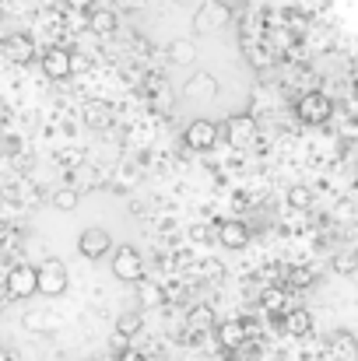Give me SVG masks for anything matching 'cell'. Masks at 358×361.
Here are the masks:
<instances>
[{
    "instance_id": "obj_12",
    "label": "cell",
    "mask_w": 358,
    "mask_h": 361,
    "mask_svg": "<svg viewBox=\"0 0 358 361\" xmlns=\"http://www.w3.org/2000/svg\"><path fill=\"white\" fill-rule=\"evenodd\" d=\"M215 334H218V344L225 348V355H232L236 348H242L246 344V323L242 319H225V323H218L215 326Z\"/></svg>"
},
{
    "instance_id": "obj_6",
    "label": "cell",
    "mask_w": 358,
    "mask_h": 361,
    "mask_svg": "<svg viewBox=\"0 0 358 361\" xmlns=\"http://www.w3.org/2000/svg\"><path fill=\"white\" fill-rule=\"evenodd\" d=\"M225 21H229V7H222V4H204V7H197V14H193V32L197 35H211V32H218V28H225Z\"/></svg>"
},
{
    "instance_id": "obj_30",
    "label": "cell",
    "mask_w": 358,
    "mask_h": 361,
    "mask_svg": "<svg viewBox=\"0 0 358 361\" xmlns=\"http://www.w3.org/2000/svg\"><path fill=\"white\" fill-rule=\"evenodd\" d=\"M215 4H218V0H215Z\"/></svg>"
},
{
    "instance_id": "obj_14",
    "label": "cell",
    "mask_w": 358,
    "mask_h": 361,
    "mask_svg": "<svg viewBox=\"0 0 358 361\" xmlns=\"http://www.w3.org/2000/svg\"><path fill=\"white\" fill-rule=\"evenodd\" d=\"M218 242L225 249H246L249 245V228L242 221H222L218 225Z\"/></svg>"
},
{
    "instance_id": "obj_29",
    "label": "cell",
    "mask_w": 358,
    "mask_h": 361,
    "mask_svg": "<svg viewBox=\"0 0 358 361\" xmlns=\"http://www.w3.org/2000/svg\"><path fill=\"white\" fill-rule=\"evenodd\" d=\"M215 361H239V358H232V355H222V358H215Z\"/></svg>"
},
{
    "instance_id": "obj_26",
    "label": "cell",
    "mask_w": 358,
    "mask_h": 361,
    "mask_svg": "<svg viewBox=\"0 0 358 361\" xmlns=\"http://www.w3.org/2000/svg\"><path fill=\"white\" fill-rule=\"evenodd\" d=\"M7 232H11V225H7V221H0V242L7 239Z\"/></svg>"
},
{
    "instance_id": "obj_3",
    "label": "cell",
    "mask_w": 358,
    "mask_h": 361,
    "mask_svg": "<svg viewBox=\"0 0 358 361\" xmlns=\"http://www.w3.org/2000/svg\"><path fill=\"white\" fill-rule=\"evenodd\" d=\"M113 274H117L119 281H126V284L141 281L144 277V256H141V249L119 245L117 252H113Z\"/></svg>"
},
{
    "instance_id": "obj_16",
    "label": "cell",
    "mask_w": 358,
    "mask_h": 361,
    "mask_svg": "<svg viewBox=\"0 0 358 361\" xmlns=\"http://www.w3.org/2000/svg\"><path fill=\"white\" fill-rule=\"evenodd\" d=\"M281 323H285V330H288L292 337H306V334L313 330V316H309V309H292V312L281 316Z\"/></svg>"
},
{
    "instance_id": "obj_18",
    "label": "cell",
    "mask_w": 358,
    "mask_h": 361,
    "mask_svg": "<svg viewBox=\"0 0 358 361\" xmlns=\"http://www.w3.org/2000/svg\"><path fill=\"white\" fill-rule=\"evenodd\" d=\"M141 326H144V316H141V312H123L117 319L119 337H133V334H141Z\"/></svg>"
},
{
    "instance_id": "obj_17",
    "label": "cell",
    "mask_w": 358,
    "mask_h": 361,
    "mask_svg": "<svg viewBox=\"0 0 358 361\" xmlns=\"http://www.w3.org/2000/svg\"><path fill=\"white\" fill-rule=\"evenodd\" d=\"M169 60H172V63H193V60H197V42H193L190 35L172 39V42H169Z\"/></svg>"
},
{
    "instance_id": "obj_1",
    "label": "cell",
    "mask_w": 358,
    "mask_h": 361,
    "mask_svg": "<svg viewBox=\"0 0 358 361\" xmlns=\"http://www.w3.org/2000/svg\"><path fill=\"white\" fill-rule=\"evenodd\" d=\"M295 116L306 123V126H320V123H327L334 116V102H330V95H323V92H306V95L295 102Z\"/></svg>"
},
{
    "instance_id": "obj_23",
    "label": "cell",
    "mask_w": 358,
    "mask_h": 361,
    "mask_svg": "<svg viewBox=\"0 0 358 361\" xmlns=\"http://www.w3.org/2000/svg\"><path fill=\"white\" fill-rule=\"evenodd\" d=\"M162 298H165V295H162L158 284H144V288H141V302H144V305H162Z\"/></svg>"
},
{
    "instance_id": "obj_20",
    "label": "cell",
    "mask_w": 358,
    "mask_h": 361,
    "mask_svg": "<svg viewBox=\"0 0 358 361\" xmlns=\"http://www.w3.org/2000/svg\"><path fill=\"white\" fill-rule=\"evenodd\" d=\"M53 204H56V211H74V207L81 204V193L71 190V186H64V190L53 193Z\"/></svg>"
},
{
    "instance_id": "obj_8",
    "label": "cell",
    "mask_w": 358,
    "mask_h": 361,
    "mask_svg": "<svg viewBox=\"0 0 358 361\" xmlns=\"http://www.w3.org/2000/svg\"><path fill=\"white\" fill-rule=\"evenodd\" d=\"M109 249H113V239H109L106 228H85V232L78 235V252H81L85 259H102Z\"/></svg>"
},
{
    "instance_id": "obj_9",
    "label": "cell",
    "mask_w": 358,
    "mask_h": 361,
    "mask_svg": "<svg viewBox=\"0 0 358 361\" xmlns=\"http://www.w3.org/2000/svg\"><path fill=\"white\" fill-rule=\"evenodd\" d=\"M81 120H85L88 130H109L117 123V109L109 102H102V99H88L81 106Z\"/></svg>"
},
{
    "instance_id": "obj_7",
    "label": "cell",
    "mask_w": 358,
    "mask_h": 361,
    "mask_svg": "<svg viewBox=\"0 0 358 361\" xmlns=\"http://www.w3.org/2000/svg\"><path fill=\"white\" fill-rule=\"evenodd\" d=\"M218 92H222V85H218V78L208 74V71H197V74L183 85V95H186L190 102H211V99H218Z\"/></svg>"
},
{
    "instance_id": "obj_11",
    "label": "cell",
    "mask_w": 358,
    "mask_h": 361,
    "mask_svg": "<svg viewBox=\"0 0 358 361\" xmlns=\"http://www.w3.org/2000/svg\"><path fill=\"white\" fill-rule=\"evenodd\" d=\"M0 53H4L11 63H28V60L35 56V42H32L28 35H21V32H11V35H4Z\"/></svg>"
},
{
    "instance_id": "obj_28",
    "label": "cell",
    "mask_w": 358,
    "mask_h": 361,
    "mask_svg": "<svg viewBox=\"0 0 358 361\" xmlns=\"http://www.w3.org/2000/svg\"><path fill=\"white\" fill-rule=\"evenodd\" d=\"M352 259H355V267H358V242H355V249H352Z\"/></svg>"
},
{
    "instance_id": "obj_21",
    "label": "cell",
    "mask_w": 358,
    "mask_h": 361,
    "mask_svg": "<svg viewBox=\"0 0 358 361\" xmlns=\"http://www.w3.org/2000/svg\"><path fill=\"white\" fill-rule=\"evenodd\" d=\"M260 302H263V309H267V312H278V316H285V312H281V309H285V291H281V288H267Z\"/></svg>"
},
{
    "instance_id": "obj_5",
    "label": "cell",
    "mask_w": 358,
    "mask_h": 361,
    "mask_svg": "<svg viewBox=\"0 0 358 361\" xmlns=\"http://www.w3.org/2000/svg\"><path fill=\"white\" fill-rule=\"evenodd\" d=\"M218 137H222V130L211 120H193L183 130V144H186L190 151H211V147L218 144Z\"/></svg>"
},
{
    "instance_id": "obj_10",
    "label": "cell",
    "mask_w": 358,
    "mask_h": 361,
    "mask_svg": "<svg viewBox=\"0 0 358 361\" xmlns=\"http://www.w3.org/2000/svg\"><path fill=\"white\" fill-rule=\"evenodd\" d=\"M42 74H46L49 81H67V78L74 74V56H71V49H49V53L42 56Z\"/></svg>"
},
{
    "instance_id": "obj_22",
    "label": "cell",
    "mask_w": 358,
    "mask_h": 361,
    "mask_svg": "<svg viewBox=\"0 0 358 361\" xmlns=\"http://www.w3.org/2000/svg\"><path fill=\"white\" fill-rule=\"evenodd\" d=\"M288 204L302 211V207H309V204H313V193H309L306 186H292V190H288Z\"/></svg>"
},
{
    "instance_id": "obj_13",
    "label": "cell",
    "mask_w": 358,
    "mask_h": 361,
    "mask_svg": "<svg viewBox=\"0 0 358 361\" xmlns=\"http://www.w3.org/2000/svg\"><path fill=\"white\" fill-rule=\"evenodd\" d=\"M253 137H256V123L249 120V116H232V120L225 123V140H229L232 147L253 144Z\"/></svg>"
},
{
    "instance_id": "obj_25",
    "label": "cell",
    "mask_w": 358,
    "mask_h": 361,
    "mask_svg": "<svg viewBox=\"0 0 358 361\" xmlns=\"http://www.w3.org/2000/svg\"><path fill=\"white\" fill-rule=\"evenodd\" d=\"M334 267H338V274H355V270H358V267H355V259H352V256H341V259H338Z\"/></svg>"
},
{
    "instance_id": "obj_4",
    "label": "cell",
    "mask_w": 358,
    "mask_h": 361,
    "mask_svg": "<svg viewBox=\"0 0 358 361\" xmlns=\"http://www.w3.org/2000/svg\"><path fill=\"white\" fill-rule=\"evenodd\" d=\"M39 270V291L42 295H49V298H56V295H64L67 291V267L60 263V259H46V263H39L35 267Z\"/></svg>"
},
{
    "instance_id": "obj_19",
    "label": "cell",
    "mask_w": 358,
    "mask_h": 361,
    "mask_svg": "<svg viewBox=\"0 0 358 361\" xmlns=\"http://www.w3.org/2000/svg\"><path fill=\"white\" fill-rule=\"evenodd\" d=\"M211 326H215V312H211V305H197V309L190 312V330L204 334V330H211Z\"/></svg>"
},
{
    "instance_id": "obj_27",
    "label": "cell",
    "mask_w": 358,
    "mask_h": 361,
    "mask_svg": "<svg viewBox=\"0 0 358 361\" xmlns=\"http://www.w3.org/2000/svg\"><path fill=\"white\" fill-rule=\"evenodd\" d=\"M71 7H85V4H92V0H67Z\"/></svg>"
},
{
    "instance_id": "obj_24",
    "label": "cell",
    "mask_w": 358,
    "mask_h": 361,
    "mask_svg": "<svg viewBox=\"0 0 358 361\" xmlns=\"http://www.w3.org/2000/svg\"><path fill=\"white\" fill-rule=\"evenodd\" d=\"M313 281V270H292V288H306Z\"/></svg>"
},
{
    "instance_id": "obj_2",
    "label": "cell",
    "mask_w": 358,
    "mask_h": 361,
    "mask_svg": "<svg viewBox=\"0 0 358 361\" xmlns=\"http://www.w3.org/2000/svg\"><path fill=\"white\" fill-rule=\"evenodd\" d=\"M39 291V270L32 263H14L7 274V295L11 298H32Z\"/></svg>"
},
{
    "instance_id": "obj_15",
    "label": "cell",
    "mask_w": 358,
    "mask_h": 361,
    "mask_svg": "<svg viewBox=\"0 0 358 361\" xmlns=\"http://www.w3.org/2000/svg\"><path fill=\"white\" fill-rule=\"evenodd\" d=\"M119 25L117 11L113 7H92V14H88V28L95 32V35H113Z\"/></svg>"
}]
</instances>
